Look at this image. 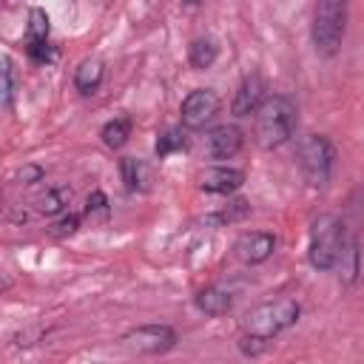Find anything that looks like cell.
I'll return each instance as SVG.
<instances>
[{"label":"cell","instance_id":"obj_1","mask_svg":"<svg viewBox=\"0 0 364 364\" xmlns=\"http://www.w3.org/2000/svg\"><path fill=\"white\" fill-rule=\"evenodd\" d=\"M296 131V105L284 94H273L256 111V142L264 151L284 145Z\"/></svg>","mask_w":364,"mask_h":364},{"label":"cell","instance_id":"obj_2","mask_svg":"<svg viewBox=\"0 0 364 364\" xmlns=\"http://www.w3.org/2000/svg\"><path fill=\"white\" fill-rule=\"evenodd\" d=\"M299 313H301V307L290 296H282V299H273V301H262V304H256L253 310L245 313L242 333L270 341L279 333H284L287 327H293L299 321Z\"/></svg>","mask_w":364,"mask_h":364},{"label":"cell","instance_id":"obj_3","mask_svg":"<svg viewBox=\"0 0 364 364\" xmlns=\"http://www.w3.org/2000/svg\"><path fill=\"white\" fill-rule=\"evenodd\" d=\"M347 14H350V0H316L310 37L321 57L338 54L347 31Z\"/></svg>","mask_w":364,"mask_h":364},{"label":"cell","instance_id":"obj_4","mask_svg":"<svg viewBox=\"0 0 364 364\" xmlns=\"http://www.w3.org/2000/svg\"><path fill=\"white\" fill-rule=\"evenodd\" d=\"M344 236H347V225L336 213H318L310 225V247H307L310 264L316 270H333L341 253Z\"/></svg>","mask_w":364,"mask_h":364},{"label":"cell","instance_id":"obj_5","mask_svg":"<svg viewBox=\"0 0 364 364\" xmlns=\"http://www.w3.org/2000/svg\"><path fill=\"white\" fill-rule=\"evenodd\" d=\"M333 159H336V151H333L327 136L307 134L299 142V168H301V173H304L310 188H324L330 182Z\"/></svg>","mask_w":364,"mask_h":364},{"label":"cell","instance_id":"obj_6","mask_svg":"<svg viewBox=\"0 0 364 364\" xmlns=\"http://www.w3.org/2000/svg\"><path fill=\"white\" fill-rule=\"evenodd\" d=\"M173 344H176V333L168 324H139L122 336V347L134 353H145V355L168 353Z\"/></svg>","mask_w":364,"mask_h":364},{"label":"cell","instance_id":"obj_7","mask_svg":"<svg viewBox=\"0 0 364 364\" xmlns=\"http://www.w3.org/2000/svg\"><path fill=\"white\" fill-rule=\"evenodd\" d=\"M182 125L191 131L205 128L216 114H219V94L210 88H193L185 100H182Z\"/></svg>","mask_w":364,"mask_h":364},{"label":"cell","instance_id":"obj_8","mask_svg":"<svg viewBox=\"0 0 364 364\" xmlns=\"http://www.w3.org/2000/svg\"><path fill=\"white\" fill-rule=\"evenodd\" d=\"M273 250H276V236L267 230H250L233 242V253L245 264H262L273 256Z\"/></svg>","mask_w":364,"mask_h":364},{"label":"cell","instance_id":"obj_9","mask_svg":"<svg viewBox=\"0 0 364 364\" xmlns=\"http://www.w3.org/2000/svg\"><path fill=\"white\" fill-rule=\"evenodd\" d=\"M242 131L236 125H216L208 136H205V156L208 159H230L242 151Z\"/></svg>","mask_w":364,"mask_h":364},{"label":"cell","instance_id":"obj_10","mask_svg":"<svg viewBox=\"0 0 364 364\" xmlns=\"http://www.w3.org/2000/svg\"><path fill=\"white\" fill-rule=\"evenodd\" d=\"M264 91H267V88H264V80H262L259 74H247V77L239 82L236 97H233V105H230L233 117H250V114H256V111L262 108V102L267 100Z\"/></svg>","mask_w":364,"mask_h":364},{"label":"cell","instance_id":"obj_11","mask_svg":"<svg viewBox=\"0 0 364 364\" xmlns=\"http://www.w3.org/2000/svg\"><path fill=\"white\" fill-rule=\"evenodd\" d=\"M333 270H338V279L344 284H353L358 279V273H361V245H358L355 233L344 236V245H341V253H338Z\"/></svg>","mask_w":364,"mask_h":364},{"label":"cell","instance_id":"obj_12","mask_svg":"<svg viewBox=\"0 0 364 364\" xmlns=\"http://www.w3.org/2000/svg\"><path fill=\"white\" fill-rule=\"evenodd\" d=\"M245 173L239 168H210L202 173V191L208 193H233L236 188H242Z\"/></svg>","mask_w":364,"mask_h":364},{"label":"cell","instance_id":"obj_13","mask_svg":"<svg viewBox=\"0 0 364 364\" xmlns=\"http://www.w3.org/2000/svg\"><path fill=\"white\" fill-rule=\"evenodd\" d=\"M193 301L205 316H225L233 307V293L225 290V287H205V290L196 293Z\"/></svg>","mask_w":364,"mask_h":364},{"label":"cell","instance_id":"obj_14","mask_svg":"<svg viewBox=\"0 0 364 364\" xmlns=\"http://www.w3.org/2000/svg\"><path fill=\"white\" fill-rule=\"evenodd\" d=\"M102 74H105V65H102V60H97V57H91V60H82L80 65H77V71H74V88L80 91V94H97V88H100V82H102Z\"/></svg>","mask_w":364,"mask_h":364},{"label":"cell","instance_id":"obj_15","mask_svg":"<svg viewBox=\"0 0 364 364\" xmlns=\"http://www.w3.org/2000/svg\"><path fill=\"white\" fill-rule=\"evenodd\" d=\"M216 54H219L216 43H213L210 37H199V40H193L191 48H188V63H191L196 71H205V68H210V65L216 63Z\"/></svg>","mask_w":364,"mask_h":364},{"label":"cell","instance_id":"obj_16","mask_svg":"<svg viewBox=\"0 0 364 364\" xmlns=\"http://www.w3.org/2000/svg\"><path fill=\"white\" fill-rule=\"evenodd\" d=\"M119 171H122V182H125L128 191H145L148 188V168L139 159L125 156L119 162Z\"/></svg>","mask_w":364,"mask_h":364},{"label":"cell","instance_id":"obj_17","mask_svg":"<svg viewBox=\"0 0 364 364\" xmlns=\"http://www.w3.org/2000/svg\"><path fill=\"white\" fill-rule=\"evenodd\" d=\"M128 134H131V119L128 117H114L100 131V136H102V142L108 148H122L128 142Z\"/></svg>","mask_w":364,"mask_h":364},{"label":"cell","instance_id":"obj_18","mask_svg":"<svg viewBox=\"0 0 364 364\" xmlns=\"http://www.w3.org/2000/svg\"><path fill=\"white\" fill-rule=\"evenodd\" d=\"M68 199H71V188H65V185L63 188H51L37 199V210L46 213V216H54L68 205Z\"/></svg>","mask_w":364,"mask_h":364},{"label":"cell","instance_id":"obj_19","mask_svg":"<svg viewBox=\"0 0 364 364\" xmlns=\"http://www.w3.org/2000/svg\"><path fill=\"white\" fill-rule=\"evenodd\" d=\"M247 213H250V205H247L245 199H233V202H230L228 208H222L219 213H210L208 222H213V225H233V222H242Z\"/></svg>","mask_w":364,"mask_h":364},{"label":"cell","instance_id":"obj_20","mask_svg":"<svg viewBox=\"0 0 364 364\" xmlns=\"http://www.w3.org/2000/svg\"><path fill=\"white\" fill-rule=\"evenodd\" d=\"M179 148H185V134H182L179 128L162 131V134L156 136V145H154L156 156H168V154H173V151H179Z\"/></svg>","mask_w":364,"mask_h":364},{"label":"cell","instance_id":"obj_21","mask_svg":"<svg viewBox=\"0 0 364 364\" xmlns=\"http://www.w3.org/2000/svg\"><path fill=\"white\" fill-rule=\"evenodd\" d=\"M85 216L94 222V219H105L108 216V199H105V193L102 191H94L91 196H88V202H85Z\"/></svg>","mask_w":364,"mask_h":364},{"label":"cell","instance_id":"obj_22","mask_svg":"<svg viewBox=\"0 0 364 364\" xmlns=\"http://www.w3.org/2000/svg\"><path fill=\"white\" fill-rule=\"evenodd\" d=\"M11 94H14V65L9 57H3V102L11 105Z\"/></svg>","mask_w":364,"mask_h":364},{"label":"cell","instance_id":"obj_23","mask_svg":"<svg viewBox=\"0 0 364 364\" xmlns=\"http://www.w3.org/2000/svg\"><path fill=\"white\" fill-rule=\"evenodd\" d=\"M77 228H80V216H77V213H68V216H63V219L54 222L51 233H54V236H71Z\"/></svg>","mask_w":364,"mask_h":364},{"label":"cell","instance_id":"obj_24","mask_svg":"<svg viewBox=\"0 0 364 364\" xmlns=\"http://www.w3.org/2000/svg\"><path fill=\"white\" fill-rule=\"evenodd\" d=\"M17 176H20L23 182H37V179L43 176V168H37V165H28V168H23Z\"/></svg>","mask_w":364,"mask_h":364},{"label":"cell","instance_id":"obj_25","mask_svg":"<svg viewBox=\"0 0 364 364\" xmlns=\"http://www.w3.org/2000/svg\"><path fill=\"white\" fill-rule=\"evenodd\" d=\"M182 3H185V6H199L202 0H182Z\"/></svg>","mask_w":364,"mask_h":364}]
</instances>
